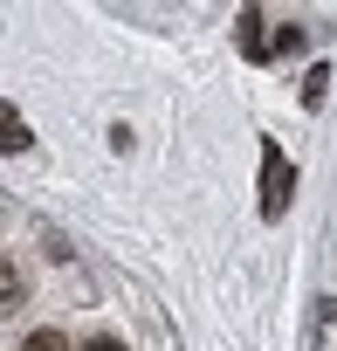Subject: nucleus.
I'll use <instances>...</instances> for the list:
<instances>
[{
	"instance_id": "1",
	"label": "nucleus",
	"mask_w": 337,
	"mask_h": 351,
	"mask_svg": "<svg viewBox=\"0 0 337 351\" xmlns=\"http://www.w3.org/2000/svg\"><path fill=\"white\" fill-rule=\"evenodd\" d=\"M289 193H296V172H289L282 145H262V221H282Z\"/></svg>"
},
{
	"instance_id": "2",
	"label": "nucleus",
	"mask_w": 337,
	"mask_h": 351,
	"mask_svg": "<svg viewBox=\"0 0 337 351\" xmlns=\"http://www.w3.org/2000/svg\"><path fill=\"white\" fill-rule=\"evenodd\" d=\"M35 138H28V124H21V110L14 104H0V152H28Z\"/></svg>"
},
{
	"instance_id": "3",
	"label": "nucleus",
	"mask_w": 337,
	"mask_h": 351,
	"mask_svg": "<svg viewBox=\"0 0 337 351\" xmlns=\"http://www.w3.org/2000/svg\"><path fill=\"white\" fill-rule=\"evenodd\" d=\"M21 296H28V282H21V269H14L8 255H0V317H8V310H21Z\"/></svg>"
},
{
	"instance_id": "4",
	"label": "nucleus",
	"mask_w": 337,
	"mask_h": 351,
	"mask_svg": "<svg viewBox=\"0 0 337 351\" xmlns=\"http://www.w3.org/2000/svg\"><path fill=\"white\" fill-rule=\"evenodd\" d=\"M241 49H248V56H255V62H262V56H269V49H275V42H269V35H262V14H255V8H248V14H241Z\"/></svg>"
},
{
	"instance_id": "5",
	"label": "nucleus",
	"mask_w": 337,
	"mask_h": 351,
	"mask_svg": "<svg viewBox=\"0 0 337 351\" xmlns=\"http://www.w3.org/2000/svg\"><path fill=\"white\" fill-rule=\"evenodd\" d=\"M303 49H310V28H296V21H289V28L275 35V56H303Z\"/></svg>"
},
{
	"instance_id": "6",
	"label": "nucleus",
	"mask_w": 337,
	"mask_h": 351,
	"mask_svg": "<svg viewBox=\"0 0 337 351\" xmlns=\"http://www.w3.org/2000/svg\"><path fill=\"white\" fill-rule=\"evenodd\" d=\"M323 90H330V69H323V62H316V69H310V76H303V104H310V110H316V104H323Z\"/></svg>"
},
{
	"instance_id": "7",
	"label": "nucleus",
	"mask_w": 337,
	"mask_h": 351,
	"mask_svg": "<svg viewBox=\"0 0 337 351\" xmlns=\"http://www.w3.org/2000/svg\"><path fill=\"white\" fill-rule=\"evenodd\" d=\"M21 351H69V337H62V330H35Z\"/></svg>"
},
{
	"instance_id": "8",
	"label": "nucleus",
	"mask_w": 337,
	"mask_h": 351,
	"mask_svg": "<svg viewBox=\"0 0 337 351\" xmlns=\"http://www.w3.org/2000/svg\"><path fill=\"white\" fill-rule=\"evenodd\" d=\"M83 351H124V344H117V337H90Z\"/></svg>"
}]
</instances>
